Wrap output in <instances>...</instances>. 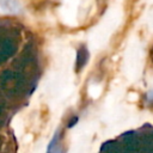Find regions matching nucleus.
<instances>
[{"label": "nucleus", "instance_id": "f257e3e1", "mask_svg": "<svg viewBox=\"0 0 153 153\" xmlns=\"http://www.w3.org/2000/svg\"><path fill=\"white\" fill-rule=\"evenodd\" d=\"M47 153H61L59 131H56L53 135V137H51V140H50V142H49V145L47 147Z\"/></svg>", "mask_w": 153, "mask_h": 153}]
</instances>
